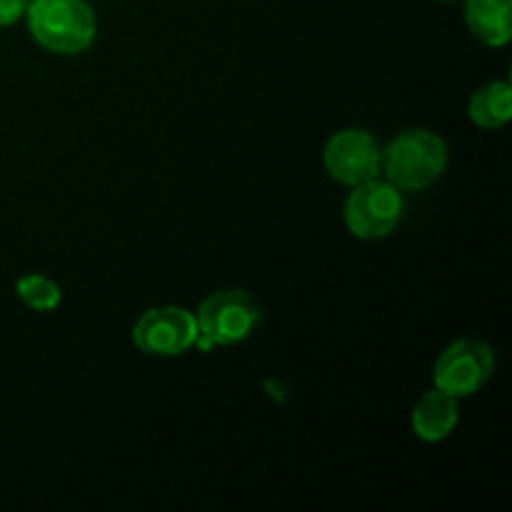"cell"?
Masks as SVG:
<instances>
[{"instance_id":"cell-1","label":"cell","mask_w":512,"mask_h":512,"mask_svg":"<svg viewBox=\"0 0 512 512\" xmlns=\"http://www.w3.org/2000/svg\"><path fill=\"white\" fill-rule=\"evenodd\" d=\"M23 18L30 38L55 55H80L98 33L88 0H28Z\"/></svg>"},{"instance_id":"cell-2","label":"cell","mask_w":512,"mask_h":512,"mask_svg":"<svg viewBox=\"0 0 512 512\" xmlns=\"http://www.w3.org/2000/svg\"><path fill=\"white\" fill-rule=\"evenodd\" d=\"M448 165V145L430 130H405L383 148V168L388 183L415 193L433 185Z\"/></svg>"},{"instance_id":"cell-3","label":"cell","mask_w":512,"mask_h":512,"mask_svg":"<svg viewBox=\"0 0 512 512\" xmlns=\"http://www.w3.org/2000/svg\"><path fill=\"white\" fill-rule=\"evenodd\" d=\"M198 343L205 350L213 345H238L248 338L260 323V308L245 290H218L200 303L198 315Z\"/></svg>"},{"instance_id":"cell-4","label":"cell","mask_w":512,"mask_h":512,"mask_svg":"<svg viewBox=\"0 0 512 512\" xmlns=\"http://www.w3.org/2000/svg\"><path fill=\"white\" fill-rule=\"evenodd\" d=\"M403 195L388 180H368L355 185L343 208L345 225L355 238L378 240L393 233L403 218Z\"/></svg>"},{"instance_id":"cell-5","label":"cell","mask_w":512,"mask_h":512,"mask_svg":"<svg viewBox=\"0 0 512 512\" xmlns=\"http://www.w3.org/2000/svg\"><path fill=\"white\" fill-rule=\"evenodd\" d=\"M493 370L495 353L488 343L470 338L455 340L435 363V388L458 400L468 398L493 378Z\"/></svg>"},{"instance_id":"cell-6","label":"cell","mask_w":512,"mask_h":512,"mask_svg":"<svg viewBox=\"0 0 512 512\" xmlns=\"http://www.w3.org/2000/svg\"><path fill=\"white\" fill-rule=\"evenodd\" d=\"M198 323L190 310L178 305L145 310L133 328V343L140 353L155 358H175L198 345Z\"/></svg>"},{"instance_id":"cell-7","label":"cell","mask_w":512,"mask_h":512,"mask_svg":"<svg viewBox=\"0 0 512 512\" xmlns=\"http://www.w3.org/2000/svg\"><path fill=\"white\" fill-rule=\"evenodd\" d=\"M323 163L330 178L355 188V185L378 178L380 168H383V148L368 130H338L325 143Z\"/></svg>"},{"instance_id":"cell-8","label":"cell","mask_w":512,"mask_h":512,"mask_svg":"<svg viewBox=\"0 0 512 512\" xmlns=\"http://www.w3.org/2000/svg\"><path fill=\"white\" fill-rule=\"evenodd\" d=\"M413 430L425 443H440L450 438L458 428L460 405L458 398L443 393L440 388L428 390L413 408Z\"/></svg>"},{"instance_id":"cell-9","label":"cell","mask_w":512,"mask_h":512,"mask_svg":"<svg viewBox=\"0 0 512 512\" xmlns=\"http://www.w3.org/2000/svg\"><path fill=\"white\" fill-rule=\"evenodd\" d=\"M468 30L490 48H503L512 38V0H465Z\"/></svg>"},{"instance_id":"cell-10","label":"cell","mask_w":512,"mask_h":512,"mask_svg":"<svg viewBox=\"0 0 512 512\" xmlns=\"http://www.w3.org/2000/svg\"><path fill=\"white\" fill-rule=\"evenodd\" d=\"M468 115L478 128L498 130L512 118V88L503 80L483 85L468 103Z\"/></svg>"},{"instance_id":"cell-11","label":"cell","mask_w":512,"mask_h":512,"mask_svg":"<svg viewBox=\"0 0 512 512\" xmlns=\"http://www.w3.org/2000/svg\"><path fill=\"white\" fill-rule=\"evenodd\" d=\"M15 293H18L20 303H23L25 308L35 310V313H50V310L58 308L60 298H63L60 285L40 273L23 275V278L15 283Z\"/></svg>"},{"instance_id":"cell-12","label":"cell","mask_w":512,"mask_h":512,"mask_svg":"<svg viewBox=\"0 0 512 512\" xmlns=\"http://www.w3.org/2000/svg\"><path fill=\"white\" fill-rule=\"evenodd\" d=\"M25 8H28V0H0V28L18 23L25 15Z\"/></svg>"}]
</instances>
